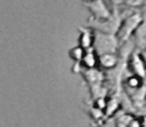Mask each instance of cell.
I'll use <instances>...</instances> for the list:
<instances>
[{"label":"cell","mask_w":146,"mask_h":127,"mask_svg":"<svg viewBox=\"0 0 146 127\" xmlns=\"http://www.w3.org/2000/svg\"><path fill=\"white\" fill-rule=\"evenodd\" d=\"M106 59L108 58V55H106ZM110 58H111V62H110V65H113V63H112V62H114V60H113V58H112V57L110 56ZM108 61H104V65H106V67H108Z\"/></svg>","instance_id":"cell-1"},{"label":"cell","mask_w":146,"mask_h":127,"mask_svg":"<svg viewBox=\"0 0 146 127\" xmlns=\"http://www.w3.org/2000/svg\"><path fill=\"white\" fill-rule=\"evenodd\" d=\"M142 127H146V118H144V120H143V123H142Z\"/></svg>","instance_id":"cell-2"}]
</instances>
